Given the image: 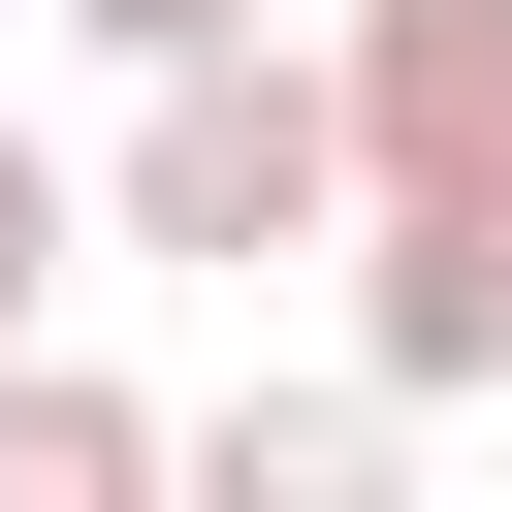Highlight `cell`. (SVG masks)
Segmentation results:
<instances>
[{
  "mask_svg": "<svg viewBox=\"0 0 512 512\" xmlns=\"http://www.w3.org/2000/svg\"><path fill=\"white\" fill-rule=\"evenodd\" d=\"M64 32H128V64H192V32H256V0H64Z\"/></svg>",
  "mask_w": 512,
  "mask_h": 512,
  "instance_id": "cell-7",
  "label": "cell"
},
{
  "mask_svg": "<svg viewBox=\"0 0 512 512\" xmlns=\"http://www.w3.org/2000/svg\"><path fill=\"white\" fill-rule=\"evenodd\" d=\"M128 480H192V416H128V384L0 352V512H128Z\"/></svg>",
  "mask_w": 512,
  "mask_h": 512,
  "instance_id": "cell-4",
  "label": "cell"
},
{
  "mask_svg": "<svg viewBox=\"0 0 512 512\" xmlns=\"http://www.w3.org/2000/svg\"><path fill=\"white\" fill-rule=\"evenodd\" d=\"M64 256H96V192H64V160H32V128H0V352H32V320H64Z\"/></svg>",
  "mask_w": 512,
  "mask_h": 512,
  "instance_id": "cell-6",
  "label": "cell"
},
{
  "mask_svg": "<svg viewBox=\"0 0 512 512\" xmlns=\"http://www.w3.org/2000/svg\"><path fill=\"white\" fill-rule=\"evenodd\" d=\"M352 384H512V192H384L352 224Z\"/></svg>",
  "mask_w": 512,
  "mask_h": 512,
  "instance_id": "cell-3",
  "label": "cell"
},
{
  "mask_svg": "<svg viewBox=\"0 0 512 512\" xmlns=\"http://www.w3.org/2000/svg\"><path fill=\"white\" fill-rule=\"evenodd\" d=\"M352 192H512V0H352Z\"/></svg>",
  "mask_w": 512,
  "mask_h": 512,
  "instance_id": "cell-2",
  "label": "cell"
},
{
  "mask_svg": "<svg viewBox=\"0 0 512 512\" xmlns=\"http://www.w3.org/2000/svg\"><path fill=\"white\" fill-rule=\"evenodd\" d=\"M384 448H416V384H256V416H224L192 480H224V512H352Z\"/></svg>",
  "mask_w": 512,
  "mask_h": 512,
  "instance_id": "cell-5",
  "label": "cell"
},
{
  "mask_svg": "<svg viewBox=\"0 0 512 512\" xmlns=\"http://www.w3.org/2000/svg\"><path fill=\"white\" fill-rule=\"evenodd\" d=\"M96 224L128 256H320L352 224V64H288V32H192V64H128V160H96Z\"/></svg>",
  "mask_w": 512,
  "mask_h": 512,
  "instance_id": "cell-1",
  "label": "cell"
}]
</instances>
